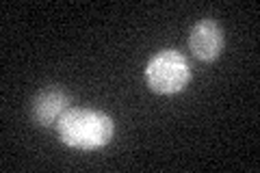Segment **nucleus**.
Instances as JSON below:
<instances>
[{"label":"nucleus","instance_id":"nucleus-1","mask_svg":"<svg viewBox=\"0 0 260 173\" xmlns=\"http://www.w3.org/2000/svg\"><path fill=\"white\" fill-rule=\"evenodd\" d=\"M56 134L68 147L80 152H93L111 143L115 134V121L102 111L80 106V109H70L59 119Z\"/></svg>","mask_w":260,"mask_h":173},{"label":"nucleus","instance_id":"nucleus-2","mask_svg":"<svg viewBox=\"0 0 260 173\" xmlns=\"http://www.w3.org/2000/svg\"><path fill=\"white\" fill-rule=\"evenodd\" d=\"M145 82L154 93L174 95L191 82V65L178 50H160L145 65Z\"/></svg>","mask_w":260,"mask_h":173},{"label":"nucleus","instance_id":"nucleus-3","mask_svg":"<svg viewBox=\"0 0 260 173\" xmlns=\"http://www.w3.org/2000/svg\"><path fill=\"white\" fill-rule=\"evenodd\" d=\"M225 35L221 24L215 20H200L189 32V50L198 61L213 63L223 52Z\"/></svg>","mask_w":260,"mask_h":173},{"label":"nucleus","instance_id":"nucleus-4","mask_svg":"<svg viewBox=\"0 0 260 173\" xmlns=\"http://www.w3.org/2000/svg\"><path fill=\"white\" fill-rule=\"evenodd\" d=\"M70 111V93L63 87H44L30 102V119L37 126H52Z\"/></svg>","mask_w":260,"mask_h":173}]
</instances>
